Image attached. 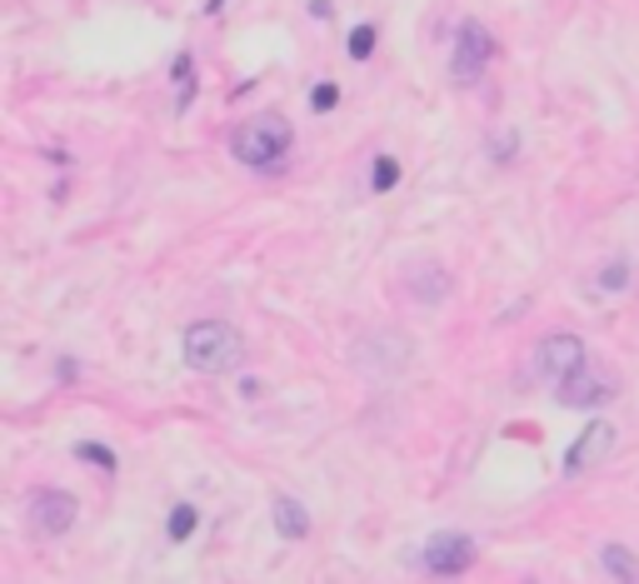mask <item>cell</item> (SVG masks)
Here are the masks:
<instances>
[{
	"instance_id": "cell-8",
	"label": "cell",
	"mask_w": 639,
	"mask_h": 584,
	"mask_svg": "<svg viewBox=\"0 0 639 584\" xmlns=\"http://www.w3.org/2000/svg\"><path fill=\"white\" fill-rule=\"evenodd\" d=\"M30 524H36L40 534H65L70 524H75V500H70L65 490L36 494V504H30Z\"/></svg>"
},
{
	"instance_id": "cell-10",
	"label": "cell",
	"mask_w": 639,
	"mask_h": 584,
	"mask_svg": "<svg viewBox=\"0 0 639 584\" xmlns=\"http://www.w3.org/2000/svg\"><path fill=\"white\" fill-rule=\"evenodd\" d=\"M270 514H275V530L285 534V540H305L310 534V514H305V504H300L295 494H275Z\"/></svg>"
},
{
	"instance_id": "cell-17",
	"label": "cell",
	"mask_w": 639,
	"mask_h": 584,
	"mask_svg": "<svg viewBox=\"0 0 639 584\" xmlns=\"http://www.w3.org/2000/svg\"><path fill=\"white\" fill-rule=\"evenodd\" d=\"M369 51H375V25H355L349 31V61H369Z\"/></svg>"
},
{
	"instance_id": "cell-19",
	"label": "cell",
	"mask_w": 639,
	"mask_h": 584,
	"mask_svg": "<svg viewBox=\"0 0 639 584\" xmlns=\"http://www.w3.org/2000/svg\"><path fill=\"white\" fill-rule=\"evenodd\" d=\"M489 155H495V161H509V155H515V135L499 131L495 141H489Z\"/></svg>"
},
{
	"instance_id": "cell-2",
	"label": "cell",
	"mask_w": 639,
	"mask_h": 584,
	"mask_svg": "<svg viewBox=\"0 0 639 584\" xmlns=\"http://www.w3.org/2000/svg\"><path fill=\"white\" fill-rule=\"evenodd\" d=\"M290 125L280 121V115H255V121H245L235 131V161L250 165V171H270V165H280L290 155Z\"/></svg>"
},
{
	"instance_id": "cell-5",
	"label": "cell",
	"mask_w": 639,
	"mask_h": 584,
	"mask_svg": "<svg viewBox=\"0 0 639 584\" xmlns=\"http://www.w3.org/2000/svg\"><path fill=\"white\" fill-rule=\"evenodd\" d=\"M419 564H425L429 574H439V580H455V574H465L469 564H475V540L469 534H435V540L425 544V554H419Z\"/></svg>"
},
{
	"instance_id": "cell-21",
	"label": "cell",
	"mask_w": 639,
	"mask_h": 584,
	"mask_svg": "<svg viewBox=\"0 0 639 584\" xmlns=\"http://www.w3.org/2000/svg\"><path fill=\"white\" fill-rule=\"evenodd\" d=\"M220 6H225V0H205V16H215V11H220Z\"/></svg>"
},
{
	"instance_id": "cell-3",
	"label": "cell",
	"mask_w": 639,
	"mask_h": 584,
	"mask_svg": "<svg viewBox=\"0 0 639 584\" xmlns=\"http://www.w3.org/2000/svg\"><path fill=\"white\" fill-rule=\"evenodd\" d=\"M489 61H495V41H489L485 25L465 21L455 35V55H449V81L455 85H475L479 75L489 71Z\"/></svg>"
},
{
	"instance_id": "cell-18",
	"label": "cell",
	"mask_w": 639,
	"mask_h": 584,
	"mask_svg": "<svg viewBox=\"0 0 639 584\" xmlns=\"http://www.w3.org/2000/svg\"><path fill=\"white\" fill-rule=\"evenodd\" d=\"M310 105H315V111H335V105H339V85L320 81L315 91H310Z\"/></svg>"
},
{
	"instance_id": "cell-9",
	"label": "cell",
	"mask_w": 639,
	"mask_h": 584,
	"mask_svg": "<svg viewBox=\"0 0 639 584\" xmlns=\"http://www.w3.org/2000/svg\"><path fill=\"white\" fill-rule=\"evenodd\" d=\"M405 285H409V295H415L419 305H435V300H445V295H449V275L439 270L435 260H415V265H409Z\"/></svg>"
},
{
	"instance_id": "cell-13",
	"label": "cell",
	"mask_w": 639,
	"mask_h": 584,
	"mask_svg": "<svg viewBox=\"0 0 639 584\" xmlns=\"http://www.w3.org/2000/svg\"><path fill=\"white\" fill-rule=\"evenodd\" d=\"M625 285H629V260H625V255H615V260L599 270V290H605V295H619Z\"/></svg>"
},
{
	"instance_id": "cell-7",
	"label": "cell",
	"mask_w": 639,
	"mask_h": 584,
	"mask_svg": "<svg viewBox=\"0 0 639 584\" xmlns=\"http://www.w3.org/2000/svg\"><path fill=\"white\" fill-rule=\"evenodd\" d=\"M609 444H615V430H609V420H589L585 434H579L575 444H569L565 454V474H585L595 460H605Z\"/></svg>"
},
{
	"instance_id": "cell-12",
	"label": "cell",
	"mask_w": 639,
	"mask_h": 584,
	"mask_svg": "<svg viewBox=\"0 0 639 584\" xmlns=\"http://www.w3.org/2000/svg\"><path fill=\"white\" fill-rule=\"evenodd\" d=\"M190 101H195V61H190V51H180L175 55V105L190 111Z\"/></svg>"
},
{
	"instance_id": "cell-6",
	"label": "cell",
	"mask_w": 639,
	"mask_h": 584,
	"mask_svg": "<svg viewBox=\"0 0 639 584\" xmlns=\"http://www.w3.org/2000/svg\"><path fill=\"white\" fill-rule=\"evenodd\" d=\"M555 390H559V404H569V410H599V404H609L619 395V385L609 380V375L579 370V375H569V380H559Z\"/></svg>"
},
{
	"instance_id": "cell-14",
	"label": "cell",
	"mask_w": 639,
	"mask_h": 584,
	"mask_svg": "<svg viewBox=\"0 0 639 584\" xmlns=\"http://www.w3.org/2000/svg\"><path fill=\"white\" fill-rule=\"evenodd\" d=\"M369 185H375L379 195L395 191V185H399V165L389 161V155H375V165H369Z\"/></svg>"
},
{
	"instance_id": "cell-11",
	"label": "cell",
	"mask_w": 639,
	"mask_h": 584,
	"mask_svg": "<svg viewBox=\"0 0 639 584\" xmlns=\"http://www.w3.org/2000/svg\"><path fill=\"white\" fill-rule=\"evenodd\" d=\"M599 564H605L609 580H619V584H635L639 580V560L625 550V544H605V550H599Z\"/></svg>"
},
{
	"instance_id": "cell-16",
	"label": "cell",
	"mask_w": 639,
	"mask_h": 584,
	"mask_svg": "<svg viewBox=\"0 0 639 584\" xmlns=\"http://www.w3.org/2000/svg\"><path fill=\"white\" fill-rule=\"evenodd\" d=\"M75 454H80V460H85V464H95V470H115V454H110L105 450V444H95V440H85V444H75Z\"/></svg>"
},
{
	"instance_id": "cell-1",
	"label": "cell",
	"mask_w": 639,
	"mask_h": 584,
	"mask_svg": "<svg viewBox=\"0 0 639 584\" xmlns=\"http://www.w3.org/2000/svg\"><path fill=\"white\" fill-rule=\"evenodd\" d=\"M185 365L200 375H225L240 365V355H245V345H240V330L225 320H200L185 330Z\"/></svg>"
},
{
	"instance_id": "cell-4",
	"label": "cell",
	"mask_w": 639,
	"mask_h": 584,
	"mask_svg": "<svg viewBox=\"0 0 639 584\" xmlns=\"http://www.w3.org/2000/svg\"><path fill=\"white\" fill-rule=\"evenodd\" d=\"M579 370H585V340L569 335V330H549L545 340H539V350H535V375L549 380V385H559V380H569V375H579Z\"/></svg>"
},
{
	"instance_id": "cell-20",
	"label": "cell",
	"mask_w": 639,
	"mask_h": 584,
	"mask_svg": "<svg viewBox=\"0 0 639 584\" xmlns=\"http://www.w3.org/2000/svg\"><path fill=\"white\" fill-rule=\"evenodd\" d=\"M310 16H315V21H329V0H310Z\"/></svg>"
},
{
	"instance_id": "cell-15",
	"label": "cell",
	"mask_w": 639,
	"mask_h": 584,
	"mask_svg": "<svg viewBox=\"0 0 639 584\" xmlns=\"http://www.w3.org/2000/svg\"><path fill=\"white\" fill-rule=\"evenodd\" d=\"M190 530H195V504H175L170 510V540H190Z\"/></svg>"
}]
</instances>
